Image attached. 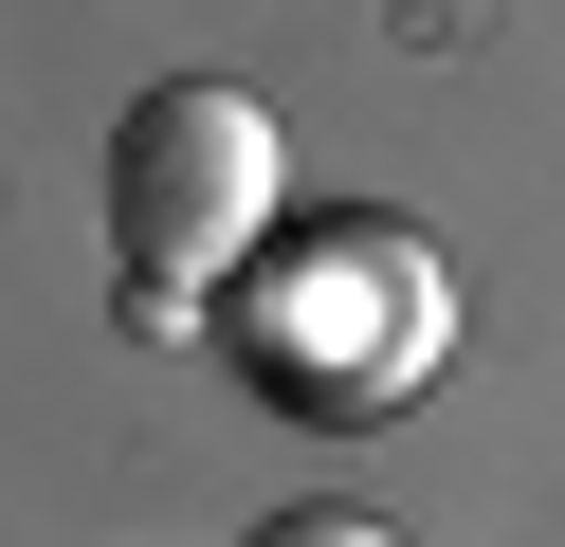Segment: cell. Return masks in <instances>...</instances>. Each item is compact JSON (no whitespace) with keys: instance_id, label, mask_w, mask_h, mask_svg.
<instances>
[{"instance_id":"obj_2","label":"cell","mask_w":565,"mask_h":547,"mask_svg":"<svg viewBox=\"0 0 565 547\" xmlns=\"http://www.w3.org/2000/svg\"><path fill=\"white\" fill-rule=\"evenodd\" d=\"M292 238V146H274L256 92H220V73H183V92H147L110 128V255L128 292H237L256 255Z\"/></svg>"},{"instance_id":"obj_3","label":"cell","mask_w":565,"mask_h":547,"mask_svg":"<svg viewBox=\"0 0 565 547\" xmlns=\"http://www.w3.org/2000/svg\"><path fill=\"white\" fill-rule=\"evenodd\" d=\"M256 547H402V529H365V511H274Z\"/></svg>"},{"instance_id":"obj_1","label":"cell","mask_w":565,"mask_h":547,"mask_svg":"<svg viewBox=\"0 0 565 547\" xmlns=\"http://www.w3.org/2000/svg\"><path fill=\"white\" fill-rule=\"evenodd\" d=\"M220 347L256 365V401L365 438V420H402L456 365V274H438L419 219H292V238L220 292Z\"/></svg>"}]
</instances>
